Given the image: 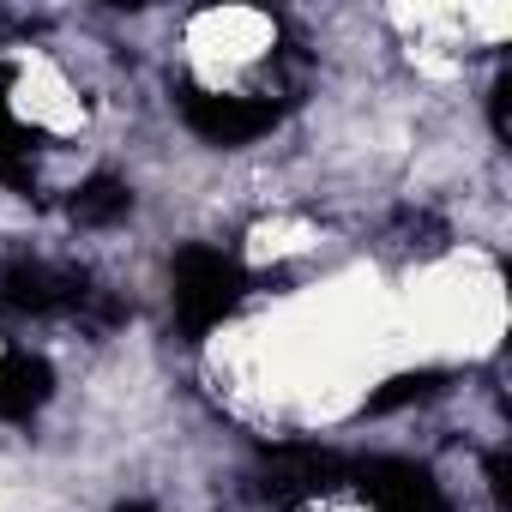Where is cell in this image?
<instances>
[{
  "label": "cell",
  "mask_w": 512,
  "mask_h": 512,
  "mask_svg": "<svg viewBox=\"0 0 512 512\" xmlns=\"http://www.w3.org/2000/svg\"><path fill=\"white\" fill-rule=\"evenodd\" d=\"M247 296V272L229 260L223 247H181L175 253V320L187 338H205L223 326Z\"/></svg>",
  "instance_id": "obj_1"
},
{
  "label": "cell",
  "mask_w": 512,
  "mask_h": 512,
  "mask_svg": "<svg viewBox=\"0 0 512 512\" xmlns=\"http://www.w3.org/2000/svg\"><path fill=\"white\" fill-rule=\"evenodd\" d=\"M175 103H181V121L205 139V145H253L260 133L278 127V109L260 103V97H223V91H205V85H175Z\"/></svg>",
  "instance_id": "obj_2"
},
{
  "label": "cell",
  "mask_w": 512,
  "mask_h": 512,
  "mask_svg": "<svg viewBox=\"0 0 512 512\" xmlns=\"http://www.w3.org/2000/svg\"><path fill=\"white\" fill-rule=\"evenodd\" d=\"M0 302L19 314H73L91 302V278L73 266H49V260H13L0 272Z\"/></svg>",
  "instance_id": "obj_3"
},
{
  "label": "cell",
  "mask_w": 512,
  "mask_h": 512,
  "mask_svg": "<svg viewBox=\"0 0 512 512\" xmlns=\"http://www.w3.org/2000/svg\"><path fill=\"white\" fill-rule=\"evenodd\" d=\"M350 476L380 512H452L434 476L410 458H368V464H350Z\"/></svg>",
  "instance_id": "obj_4"
},
{
  "label": "cell",
  "mask_w": 512,
  "mask_h": 512,
  "mask_svg": "<svg viewBox=\"0 0 512 512\" xmlns=\"http://www.w3.org/2000/svg\"><path fill=\"white\" fill-rule=\"evenodd\" d=\"M55 398V368L31 350H7L0 356V422H25Z\"/></svg>",
  "instance_id": "obj_5"
},
{
  "label": "cell",
  "mask_w": 512,
  "mask_h": 512,
  "mask_svg": "<svg viewBox=\"0 0 512 512\" xmlns=\"http://www.w3.org/2000/svg\"><path fill=\"white\" fill-rule=\"evenodd\" d=\"M344 476H350V464H344L338 452L284 446V452L266 458V482H260V488H272V494H308V488H332V482H344Z\"/></svg>",
  "instance_id": "obj_6"
},
{
  "label": "cell",
  "mask_w": 512,
  "mask_h": 512,
  "mask_svg": "<svg viewBox=\"0 0 512 512\" xmlns=\"http://www.w3.org/2000/svg\"><path fill=\"white\" fill-rule=\"evenodd\" d=\"M37 145H43V133L7 109V79H0V181L19 193H37V163H31Z\"/></svg>",
  "instance_id": "obj_7"
},
{
  "label": "cell",
  "mask_w": 512,
  "mask_h": 512,
  "mask_svg": "<svg viewBox=\"0 0 512 512\" xmlns=\"http://www.w3.org/2000/svg\"><path fill=\"white\" fill-rule=\"evenodd\" d=\"M67 211H73V223H85V229H103V223H121L127 211H133V193L115 181V175H91L73 199H67Z\"/></svg>",
  "instance_id": "obj_8"
},
{
  "label": "cell",
  "mask_w": 512,
  "mask_h": 512,
  "mask_svg": "<svg viewBox=\"0 0 512 512\" xmlns=\"http://www.w3.org/2000/svg\"><path fill=\"white\" fill-rule=\"evenodd\" d=\"M446 386V374L440 368H416V374H398V380H386L374 398H368V410L374 416H386V410H404V404H422V398H434Z\"/></svg>",
  "instance_id": "obj_9"
},
{
  "label": "cell",
  "mask_w": 512,
  "mask_h": 512,
  "mask_svg": "<svg viewBox=\"0 0 512 512\" xmlns=\"http://www.w3.org/2000/svg\"><path fill=\"white\" fill-rule=\"evenodd\" d=\"M506 476H512V464H506V452H494V458H488V482H494V500H500V506L512 500V482H506Z\"/></svg>",
  "instance_id": "obj_10"
},
{
  "label": "cell",
  "mask_w": 512,
  "mask_h": 512,
  "mask_svg": "<svg viewBox=\"0 0 512 512\" xmlns=\"http://www.w3.org/2000/svg\"><path fill=\"white\" fill-rule=\"evenodd\" d=\"M506 91H512V85L500 79V85H494V133H500V139H506Z\"/></svg>",
  "instance_id": "obj_11"
},
{
  "label": "cell",
  "mask_w": 512,
  "mask_h": 512,
  "mask_svg": "<svg viewBox=\"0 0 512 512\" xmlns=\"http://www.w3.org/2000/svg\"><path fill=\"white\" fill-rule=\"evenodd\" d=\"M121 512H157V506H151V500H133V506H121Z\"/></svg>",
  "instance_id": "obj_12"
}]
</instances>
